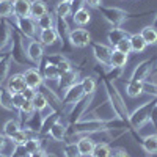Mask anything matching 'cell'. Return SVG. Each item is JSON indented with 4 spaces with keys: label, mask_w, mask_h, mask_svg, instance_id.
<instances>
[{
    "label": "cell",
    "mask_w": 157,
    "mask_h": 157,
    "mask_svg": "<svg viewBox=\"0 0 157 157\" xmlns=\"http://www.w3.org/2000/svg\"><path fill=\"white\" fill-rule=\"evenodd\" d=\"M112 155V148L109 143H96L94 145V149L91 152V157H110Z\"/></svg>",
    "instance_id": "d590c367"
},
{
    "label": "cell",
    "mask_w": 157,
    "mask_h": 157,
    "mask_svg": "<svg viewBox=\"0 0 157 157\" xmlns=\"http://www.w3.org/2000/svg\"><path fill=\"white\" fill-rule=\"evenodd\" d=\"M129 36H130L129 32H126V30H123V29H112V30L107 33V41L110 43L112 47H115L120 41H123V39H126V38H129Z\"/></svg>",
    "instance_id": "4316f807"
},
{
    "label": "cell",
    "mask_w": 157,
    "mask_h": 157,
    "mask_svg": "<svg viewBox=\"0 0 157 157\" xmlns=\"http://www.w3.org/2000/svg\"><path fill=\"white\" fill-rule=\"evenodd\" d=\"M63 154H64V157H82L80 151L77 148V143H72V141H68L63 146Z\"/></svg>",
    "instance_id": "ee69618b"
},
{
    "label": "cell",
    "mask_w": 157,
    "mask_h": 157,
    "mask_svg": "<svg viewBox=\"0 0 157 157\" xmlns=\"http://www.w3.org/2000/svg\"><path fill=\"white\" fill-rule=\"evenodd\" d=\"M0 107L8 110V112H16L14 105H13V94L6 88L0 90Z\"/></svg>",
    "instance_id": "f546056e"
},
{
    "label": "cell",
    "mask_w": 157,
    "mask_h": 157,
    "mask_svg": "<svg viewBox=\"0 0 157 157\" xmlns=\"http://www.w3.org/2000/svg\"><path fill=\"white\" fill-rule=\"evenodd\" d=\"M44 157H58L57 154H54V152H46V155Z\"/></svg>",
    "instance_id": "91938a15"
},
{
    "label": "cell",
    "mask_w": 157,
    "mask_h": 157,
    "mask_svg": "<svg viewBox=\"0 0 157 157\" xmlns=\"http://www.w3.org/2000/svg\"><path fill=\"white\" fill-rule=\"evenodd\" d=\"M47 13V5L44 0H33L30 3V17L38 21L39 17H43Z\"/></svg>",
    "instance_id": "603a6c76"
},
{
    "label": "cell",
    "mask_w": 157,
    "mask_h": 157,
    "mask_svg": "<svg viewBox=\"0 0 157 157\" xmlns=\"http://www.w3.org/2000/svg\"><path fill=\"white\" fill-rule=\"evenodd\" d=\"M90 46H91V49H93L94 58L101 64H104V66H110V57H112L113 47L105 46V44H101V43H96V41H91Z\"/></svg>",
    "instance_id": "ba28073f"
},
{
    "label": "cell",
    "mask_w": 157,
    "mask_h": 157,
    "mask_svg": "<svg viewBox=\"0 0 157 157\" xmlns=\"http://www.w3.org/2000/svg\"><path fill=\"white\" fill-rule=\"evenodd\" d=\"M72 21H74V24L80 25V27H85V25H88L91 22V13L88 11L86 6H80L72 13Z\"/></svg>",
    "instance_id": "44dd1931"
},
{
    "label": "cell",
    "mask_w": 157,
    "mask_h": 157,
    "mask_svg": "<svg viewBox=\"0 0 157 157\" xmlns=\"http://www.w3.org/2000/svg\"><path fill=\"white\" fill-rule=\"evenodd\" d=\"M35 112V107H33V104H32V101H25L22 105H21V109H19V116H21V121H22V124L25 123V120L32 115Z\"/></svg>",
    "instance_id": "b9f144b4"
},
{
    "label": "cell",
    "mask_w": 157,
    "mask_h": 157,
    "mask_svg": "<svg viewBox=\"0 0 157 157\" xmlns=\"http://www.w3.org/2000/svg\"><path fill=\"white\" fill-rule=\"evenodd\" d=\"M13 25L6 19H0V50H5L8 44H11Z\"/></svg>",
    "instance_id": "5bb4252c"
},
{
    "label": "cell",
    "mask_w": 157,
    "mask_h": 157,
    "mask_svg": "<svg viewBox=\"0 0 157 157\" xmlns=\"http://www.w3.org/2000/svg\"><path fill=\"white\" fill-rule=\"evenodd\" d=\"M155 102H157V98H154L152 101H146V102H143L140 107H137L132 113L129 115V126H130V135H132L138 143L141 141V137L138 134V130L149 123V115H151V110L152 107L155 105Z\"/></svg>",
    "instance_id": "3957f363"
},
{
    "label": "cell",
    "mask_w": 157,
    "mask_h": 157,
    "mask_svg": "<svg viewBox=\"0 0 157 157\" xmlns=\"http://www.w3.org/2000/svg\"><path fill=\"white\" fill-rule=\"evenodd\" d=\"M149 121L152 123V126H154V129H155V132H157V102H155V105H154V107H152V110H151Z\"/></svg>",
    "instance_id": "816d5d0a"
},
{
    "label": "cell",
    "mask_w": 157,
    "mask_h": 157,
    "mask_svg": "<svg viewBox=\"0 0 157 157\" xmlns=\"http://www.w3.org/2000/svg\"><path fill=\"white\" fill-rule=\"evenodd\" d=\"M60 2H69L71 3V2H74V0H60Z\"/></svg>",
    "instance_id": "be15d7a7"
},
{
    "label": "cell",
    "mask_w": 157,
    "mask_h": 157,
    "mask_svg": "<svg viewBox=\"0 0 157 157\" xmlns=\"http://www.w3.org/2000/svg\"><path fill=\"white\" fill-rule=\"evenodd\" d=\"M126 93L130 98H138L143 94V82H135V80H129L126 83Z\"/></svg>",
    "instance_id": "e575fe53"
},
{
    "label": "cell",
    "mask_w": 157,
    "mask_h": 157,
    "mask_svg": "<svg viewBox=\"0 0 157 157\" xmlns=\"http://www.w3.org/2000/svg\"><path fill=\"white\" fill-rule=\"evenodd\" d=\"M123 71H124V68H115V66H112L109 72L102 74V77H105V78H109V80L113 82V80H116V78H120L123 75Z\"/></svg>",
    "instance_id": "bcb514c9"
},
{
    "label": "cell",
    "mask_w": 157,
    "mask_h": 157,
    "mask_svg": "<svg viewBox=\"0 0 157 157\" xmlns=\"http://www.w3.org/2000/svg\"><path fill=\"white\" fill-rule=\"evenodd\" d=\"M43 115H41V112H33L27 120H25V123L22 124L24 127H25V130H29V132H32V134H36L38 135V132H39V129H41V126H43Z\"/></svg>",
    "instance_id": "9a60e30c"
},
{
    "label": "cell",
    "mask_w": 157,
    "mask_h": 157,
    "mask_svg": "<svg viewBox=\"0 0 157 157\" xmlns=\"http://www.w3.org/2000/svg\"><path fill=\"white\" fill-rule=\"evenodd\" d=\"M152 74H155V75H157V63H155V66H154V71H152Z\"/></svg>",
    "instance_id": "94428289"
},
{
    "label": "cell",
    "mask_w": 157,
    "mask_h": 157,
    "mask_svg": "<svg viewBox=\"0 0 157 157\" xmlns=\"http://www.w3.org/2000/svg\"><path fill=\"white\" fill-rule=\"evenodd\" d=\"M22 94H24V98L25 99H29V101H32V98H33V94H35V90H32V88H25L24 91H22Z\"/></svg>",
    "instance_id": "11a10c76"
},
{
    "label": "cell",
    "mask_w": 157,
    "mask_h": 157,
    "mask_svg": "<svg viewBox=\"0 0 157 157\" xmlns=\"http://www.w3.org/2000/svg\"><path fill=\"white\" fill-rule=\"evenodd\" d=\"M2 88H3V86H2V85H0V90H2Z\"/></svg>",
    "instance_id": "e7e4bbea"
},
{
    "label": "cell",
    "mask_w": 157,
    "mask_h": 157,
    "mask_svg": "<svg viewBox=\"0 0 157 157\" xmlns=\"http://www.w3.org/2000/svg\"><path fill=\"white\" fill-rule=\"evenodd\" d=\"M83 5H88L90 8H99L102 5V0H83Z\"/></svg>",
    "instance_id": "f5cc1de1"
},
{
    "label": "cell",
    "mask_w": 157,
    "mask_h": 157,
    "mask_svg": "<svg viewBox=\"0 0 157 157\" xmlns=\"http://www.w3.org/2000/svg\"><path fill=\"white\" fill-rule=\"evenodd\" d=\"M82 96H83V88H82L80 82H77V83H74L72 86H69L66 91H64V96H63V99H61L63 107L74 105L78 99H82Z\"/></svg>",
    "instance_id": "7c38bea8"
},
{
    "label": "cell",
    "mask_w": 157,
    "mask_h": 157,
    "mask_svg": "<svg viewBox=\"0 0 157 157\" xmlns=\"http://www.w3.org/2000/svg\"><path fill=\"white\" fill-rule=\"evenodd\" d=\"M66 134H68V126L63 124L61 121H57L54 126H52L50 132H49V135L55 141H64L66 140Z\"/></svg>",
    "instance_id": "d4e9b609"
},
{
    "label": "cell",
    "mask_w": 157,
    "mask_h": 157,
    "mask_svg": "<svg viewBox=\"0 0 157 157\" xmlns=\"http://www.w3.org/2000/svg\"><path fill=\"white\" fill-rule=\"evenodd\" d=\"M80 85L83 88V94H94L96 93V88H98V83L93 77H83L80 80Z\"/></svg>",
    "instance_id": "74e56055"
},
{
    "label": "cell",
    "mask_w": 157,
    "mask_h": 157,
    "mask_svg": "<svg viewBox=\"0 0 157 157\" xmlns=\"http://www.w3.org/2000/svg\"><path fill=\"white\" fill-rule=\"evenodd\" d=\"M129 60V55L123 54V52L113 49L112 52V57H110V66H115V68H124L126 63Z\"/></svg>",
    "instance_id": "1f68e13d"
},
{
    "label": "cell",
    "mask_w": 157,
    "mask_h": 157,
    "mask_svg": "<svg viewBox=\"0 0 157 157\" xmlns=\"http://www.w3.org/2000/svg\"><path fill=\"white\" fill-rule=\"evenodd\" d=\"M77 78H78V71L77 69H72V71H69L66 74H63L60 77V80L57 82L58 83V91H66L69 86H72L74 83L78 82Z\"/></svg>",
    "instance_id": "d6986e66"
},
{
    "label": "cell",
    "mask_w": 157,
    "mask_h": 157,
    "mask_svg": "<svg viewBox=\"0 0 157 157\" xmlns=\"http://www.w3.org/2000/svg\"><path fill=\"white\" fill-rule=\"evenodd\" d=\"M75 143H77V148H78V151H80L82 157L91 155V152H93V149H94V145H96V141L93 140L91 135H82Z\"/></svg>",
    "instance_id": "ac0fdd59"
},
{
    "label": "cell",
    "mask_w": 157,
    "mask_h": 157,
    "mask_svg": "<svg viewBox=\"0 0 157 157\" xmlns=\"http://www.w3.org/2000/svg\"><path fill=\"white\" fill-rule=\"evenodd\" d=\"M16 29L25 38L35 39L36 36V22L32 17H16Z\"/></svg>",
    "instance_id": "30bf717a"
},
{
    "label": "cell",
    "mask_w": 157,
    "mask_h": 157,
    "mask_svg": "<svg viewBox=\"0 0 157 157\" xmlns=\"http://www.w3.org/2000/svg\"><path fill=\"white\" fill-rule=\"evenodd\" d=\"M29 138H30V132H29V130H25V129L17 130V132L11 137V140L14 141V146H17V145H25V141H27Z\"/></svg>",
    "instance_id": "f6af8a7d"
},
{
    "label": "cell",
    "mask_w": 157,
    "mask_h": 157,
    "mask_svg": "<svg viewBox=\"0 0 157 157\" xmlns=\"http://www.w3.org/2000/svg\"><path fill=\"white\" fill-rule=\"evenodd\" d=\"M155 63H157V55L148 58V60H143L140 61L137 66L134 68L132 71V75H130L129 80H135V82H145L146 78L152 74L154 71V66H155Z\"/></svg>",
    "instance_id": "52a82bcc"
},
{
    "label": "cell",
    "mask_w": 157,
    "mask_h": 157,
    "mask_svg": "<svg viewBox=\"0 0 157 157\" xmlns=\"http://www.w3.org/2000/svg\"><path fill=\"white\" fill-rule=\"evenodd\" d=\"M140 35H141L143 39H145V43L148 46H157V30L152 27V25H148V27L141 29Z\"/></svg>",
    "instance_id": "4dcf8cb0"
},
{
    "label": "cell",
    "mask_w": 157,
    "mask_h": 157,
    "mask_svg": "<svg viewBox=\"0 0 157 157\" xmlns=\"http://www.w3.org/2000/svg\"><path fill=\"white\" fill-rule=\"evenodd\" d=\"M25 151H27V154H33L39 149H43V140L39 138V137H30L27 141H25V145H24Z\"/></svg>",
    "instance_id": "8d00e7d4"
},
{
    "label": "cell",
    "mask_w": 157,
    "mask_h": 157,
    "mask_svg": "<svg viewBox=\"0 0 157 157\" xmlns=\"http://www.w3.org/2000/svg\"><path fill=\"white\" fill-rule=\"evenodd\" d=\"M143 93L157 98V83H151V82L145 80L143 82Z\"/></svg>",
    "instance_id": "c3c4849f"
},
{
    "label": "cell",
    "mask_w": 157,
    "mask_h": 157,
    "mask_svg": "<svg viewBox=\"0 0 157 157\" xmlns=\"http://www.w3.org/2000/svg\"><path fill=\"white\" fill-rule=\"evenodd\" d=\"M63 60H66V57H64L63 54H54V55H44L41 63L43 64H52V66H58ZM41 63H39V64H41Z\"/></svg>",
    "instance_id": "7bdbcfd3"
},
{
    "label": "cell",
    "mask_w": 157,
    "mask_h": 157,
    "mask_svg": "<svg viewBox=\"0 0 157 157\" xmlns=\"http://www.w3.org/2000/svg\"><path fill=\"white\" fill-rule=\"evenodd\" d=\"M13 2H14V0H13Z\"/></svg>",
    "instance_id": "03108f58"
},
{
    "label": "cell",
    "mask_w": 157,
    "mask_h": 157,
    "mask_svg": "<svg viewBox=\"0 0 157 157\" xmlns=\"http://www.w3.org/2000/svg\"><path fill=\"white\" fill-rule=\"evenodd\" d=\"M44 155H46V151H44V149H39V151H36V152L30 154L29 157H44Z\"/></svg>",
    "instance_id": "6f0895ef"
},
{
    "label": "cell",
    "mask_w": 157,
    "mask_h": 157,
    "mask_svg": "<svg viewBox=\"0 0 157 157\" xmlns=\"http://www.w3.org/2000/svg\"><path fill=\"white\" fill-rule=\"evenodd\" d=\"M140 146L143 148V151L148 154H157V134H151L143 137L140 141Z\"/></svg>",
    "instance_id": "cb8c5ba5"
},
{
    "label": "cell",
    "mask_w": 157,
    "mask_h": 157,
    "mask_svg": "<svg viewBox=\"0 0 157 157\" xmlns=\"http://www.w3.org/2000/svg\"><path fill=\"white\" fill-rule=\"evenodd\" d=\"M24 78H25V83H27L29 88L35 90V91H39L41 85L44 83V78H43V74L39 72L38 68H29L27 71L24 72Z\"/></svg>",
    "instance_id": "8fae6325"
},
{
    "label": "cell",
    "mask_w": 157,
    "mask_h": 157,
    "mask_svg": "<svg viewBox=\"0 0 157 157\" xmlns=\"http://www.w3.org/2000/svg\"><path fill=\"white\" fill-rule=\"evenodd\" d=\"M14 13V2L11 0H0V17L6 19Z\"/></svg>",
    "instance_id": "60d3db41"
},
{
    "label": "cell",
    "mask_w": 157,
    "mask_h": 157,
    "mask_svg": "<svg viewBox=\"0 0 157 157\" xmlns=\"http://www.w3.org/2000/svg\"><path fill=\"white\" fill-rule=\"evenodd\" d=\"M152 27L157 30V13H155V17H154V22H152Z\"/></svg>",
    "instance_id": "680465c9"
},
{
    "label": "cell",
    "mask_w": 157,
    "mask_h": 157,
    "mask_svg": "<svg viewBox=\"0 0 157 157\" xmlns=\"http://www.w3.org/2000/svg\"><path fill=\"white\" fill-rule=\"evenodd\" d=\"M30 0H14V14L16 17H30Z\"/></svg>",
    "instance_id": "484cf974"
},
{
    "label": "cell",
    "mask_w": 157,
    "mask_h": 157,
    "mask_svg": "<svg viewBox=\"0 0 157 157\" xmlns=\"http://www.w3.org/2000/svg\"><path fill=\"white\" fill-rule=\"evenodd\" d=\"M36 25H39V29L41 30H46V29H55V14L54 13H46L43 17H39L36 21Z\"/></svg>",
    "instance_id": "836d02e7"
},
{
    "label": "cell",
    "mask_w": 157,
    "mask_h": 157,
    "mask_svg": "<svg viewBox=\"0 0 157 157\" xmlns=\"http://www.w3.org/2000/svg\"><path fill=\"white\" fill-rule=\"evenodd\" d=\"M110 157H130L127 152H126V149H121V148H118V149H115V151H112V155Z\"/></svg>",
    "instance_id": "db71d44e"
},
{
    "label": "cell",
    "mask_w": 157,
    "mask_h": 157,
    "mask_svg": "<svg viewBox=\"0 0 157 157\" xmlns=\"http://www.w3.org/2000/svg\"><path fill=\"white\" fill-rule=\"evenodd\" d=\"M113 49H116V50L123 52V54H126V55H129L130 52H132V47H130V41H129V38L123 39V41H120V43H118Z\"/></svg>",
    "instance_id": "7dc6e473"
},
{
    "label": "cell",
    "mask_w": 157,
    "mask_h": 157,
    "mask_svg": "<svg viewBox=\"0 0 157 157\" xmlns=\"http://www.w3.org/2000/svg\"><path fill=\"white\" fill-rule=\"evenodd\" d=\"M129 41H130V47H132V52L135 54H141V52H145L148 44L145 43V39L141 38L140 33H134L129 36Z\"/></svg>",
    "instance_id": "83f0119b"
},
{
    "label": "cell",
    "mask_w": 157,
    "mask_h": 157,
    "mask_svg": "<svg viewBox=\"0 0 157 157\" xmlns=\"http://www.w3.org/2000/svg\"><path fill=\"white\" fill-rule=\"evenodd\" d=\"M27 88V83H25L24 74H13L11 77H8V83H6V90L11 94L14 93H22V91Z\"/></svg>",
    "instance_id": "2e32d148"
},
{
    "label": "cell",
    "mask_w": 157,
    "mask_h": 157,
    "mask_svg": "<svg viewBox=\"0 0 157 157\" xmlns=\"http://www.w3.org/2000/svg\"><path fill=\"white\" fill-rule=\"evenodd\" d=\"M57 39H58V35H57L55 29L41 30V35H39V43H41L43 46H54Z\"/></svg>",
    "instance_id": "f1b7e54d"
},
{
    "label": "cell",
    "mask_w": 157,
    "mask_h": 157,
    "mask_svg": "<svg viewBox=\"0 0 157 157\" xmlns=\"http://www.w3.org/2000/svg\"><path fill=\"white\" fill-rule=\"evenodd\" d=\"M32 104H33V107L36 112H44L49 105V102H47V98L41 93V91H35V94L32 98Z\"/></svg>",
    "instance_id": "d6a6232c"
},
{
    "label": "cell",
    "mask_w": 157,
    "mask_h": 157,
    "mask_svg": "<svg viewBox=\"0 0 157 157\" xmlns=\"http://www.w3.org/2000/svg\"><path fill=\"white\" fill-rule=\"evenodd\" d=\"M71 13H72V6H71L69 2H60V3H57V6H55V16L57 17L66 19L68 16H71Z\"/></svg>",
    "instance_id": "f35d334b"
},
{
    "label": "cell",
    "mask_w": 157,
    "mask_h": 157,
    "mask_svg": "<svg viewBox=\"0 0 157 157\" xmlns=\"http://www.w3.org/2000/svg\"><path fill=\"white\" fill-rule=\"evenodd\" d=\"M102 82H104V86H105L107 96H109V104H110L112 110L115 112L116 118H120L121 121H124V123H126L127 130L130 132V126H129V115H130V113H129V110H127L126 101L123 99L121 93L118 91L116 85H115L112 80H109V78L104 77V78H102Z\"/></svg>",
    "instance_id": "7a4b0ae2"
},
{
    "label": "cell",
    "mask_w": 157,
    "mask_h": 157,
    "mask_svg": "<svg viewBox=\"0 0 157 157\" xmlns=\"http://www.w3.org/2000/svg\"><path fill=\"white\" fill-rule=\"evenodd\" d=\"M27 55L33 64H39L44 57V46L39 41H36V39H32L27 46Z\"/></svg>",
    "instance_id": "4fadbf2b"
},
{
    "label": "cell",
    "mask_w": 157,
    "mask_h": 157,
    "mask_svg": "<svg viewBox=\"0 0 157 157\" xmlns=\"http://www.w3.org/2000/svg\"><path fill=\"white\" fill-rule=\"evenodd\" d=\"M0 157H10V155H6V154H3V152H0Z\"/></svg>",
    "instance_id": "6125c7cd"
},
{
    "label": "cell",
    "mask_w": 157,
    "mask_h": 157,
    "mask_svg": "<svg viewBox=\"0 0 157 157\" xmlns=\"http://www.w3.org/2000/svg\"><path fill=\"white\" fill-rule=\"evenodd\" d=\"M112 129H127V126L120 118H113V120H80L75 124L68 126V134L64 141H69L74 135H93L99 132H107Z\"/></svg>",
    "instance_id": "6da1fadb"
},
{
    "label": "cell",
    "mask_w": 157,
    "mask_h": 157,
    "mask_svg": "<svg viewBox=\"0 0 157 157\" xmlns=\"http://www.w3.org/2000/svg\"><path fill=\"white\" fill-rule=\"evenodd\" d=\"M57 68H58V71H60V74H61V75L74 69V68H72V64H71V61H68V60H63Z\"/></svg>",
    "instance_id": "f907efd6"
},
{
    "label": "cell",
    "mask_w": 157,
    "mask_h": 157,
    "mask_svg": "<svg viewBox=\"0 0 157 157\" xmlns=\"http://www.w3.org/2000/svg\"><path fill=\"white\" fill-rule=\"evenodd\" d=\"M38 69H39V72L43 74V78H44V80L58 82L60 77H61L58 68H57V66H52V64H43V63H41V66H39Z\"/></svg>",
    "instance_id": "ffe728a7"
},
{
    "label": "cell",
    "mask_w": 157,
    "mask_h": 157,
    "mask_svg": "<svg viewBox=\"0 0 157 157\" xmlns=\"http://www.w3.org/2000/svg\"><path fill=\"white\" fill-rule=\"evenodd\" d=\"M22 35L17 29L13 27V36H11V57H13V61H16L17 64H21V66H29L32 68L33 66V63L30 61L29 55H27V49L24 47L22 44Z\"/></svg>",
    "instance_id": "5b68a950"
},
{
    "label": "cell",
    "mask_w": 157,
    "mask_h": 157,
    "mask_svg": "<svg viewBox=\"0 0 157 157\" xmlns=\"http://www.w3.org/2000/svg\"><path fill=\"white\" fill-rule=\"evenodd\" d=\"M27 101L24 98V94L22 93H14L13 94V105H14V109H16V112H19V109H21V105Z\"/></svg>",
    "instance_id": "681fc988"
},
{
    "label": "cell",
    "mask_w": 157,
    "mask_h": 157,
    "mask_svg": "<svg viewBox=\"0 0 157 157\" xmlns=\"http://www.w3.org/2000/svg\"><path fill=\"white\" fill-rule=\"evenodd\" d=\"M11 61H13L11 52H5L3 55H0V85H3V82L8 78Z\"/></svg>",
    "instance_id": "7402d4cb"
},
{
    "label": "cell",
    "mask_w": 157,
    "mask_h": 157,
    "mask_svg": "<svg viewBox=\"0 0 157 157\" xmlns=\"http://www.w3.org/2000/svg\"><path fill=\"white\" fill-rule=\"evenodd\" d=\"M93 99H94V94H83L82 99H78V101L74 104L72 109H71L69 113H68V126L75 124L77 121L82 120V116L85 115L86 109L90 107V104L93 102Z\"/></svg>",
    "instance_id": "8992f818"
},
{
    "label": "cell",
    "mask_w": 157,
    "mask_h": 157,
    "mask_svg": "<svg viewBox=\"0 0 157 157\" xmlns=\"http://www.w3.org/2000/svg\"><path fill=\"white\" fill-rule=\"evenodd\" d=\"M98 11L101 13V16L105 19L113 29H120L126 21L132 19V17H141V16L151 14L149 11L130 13V11H126V10H121V8H116V6H105V5H101V6L98 8Z\"/></svg>",
    "instance_id": "277c9868"
},
{
    "label": "cell",
    "mask_w": 157,
    "mask_h": 157,
    "mask_svg": "<svg viewBox=\"0 0 157 157\" xmlns=\"http://www.w3.org/2000/svg\"><path fill=\"white\" fill-rule=\"evenodd\" d=\"M6 146V137L3 135V132H0V152H2Z\"/></svg>",
    "instance_id": "9f6ffc18"
},
{
    "label": "cell",
    "mask_w": 157,
    "mask_h": 157,
    "mask_svg": "<svg viewBox=\"0 0 157 157\" xmlns=\"http://www.w3.org/2000/svg\"><path fill=\"white\" fill-rule=\"evenodd\" d=\"M60 118H61V112H58V110H52V112L44 118V120H43V126H41V129H39L38 135H39V137H46V135H49L52 126H54L57 121H60Z\"/></svg>",
    "instance_id": "e0dca14e"
},
{
    "label": "cell",
    "mask_w": 157,
    "mask_h": 157,
    "mask_svg": "<svg viewBox=\"0 0 157 157\" xmlns=\"http://www.w3.org/2000/svg\"><path fill=\"white\" fill-rule=\"evenodd\" d=\"M22 127H21V124L16 121V120H8L6 123H5V126H3V135L5 137H8V138H11L13 135H14L17 130H21Z\"/></svg>",
    "instance_id": "ab89813d"
},
{
    "label": "cell",
    "mask_w": 157,
    "mask_h": 157,
    "mask_svg": "<svg viewBox=\"0 0 157 157\" xmlns=\"http://www.w3.org/2000/svg\"><path fill=\"white\" fill-rule=\"evenodd\" d=\"M69 43H71L72 47H78V49L86 47V46H90V43H91V35H90V32L85 30V29L71 30V33H69Z\"/></svg>",
    "instance_id": "9c48e42d"
}]
</instances>
